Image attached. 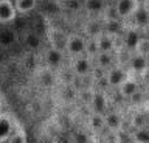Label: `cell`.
Segmentation results:
<instances>
[{
	"mask_svg": "<svg viewBox=\"0 0 149 143\" xmlns=\"http://www.w3.org/2000/svg\"><path fill=\"white\" fill-rule=\"evenodd\" d=\"M50 47H56V48H59V50H64L65 52V44H67V38H68V34H65L64 31H61L58 28H53V30H50Z\"/></svg>",
	"mask_w": 149,
	"mask_h": 143,
	"instance_id": "e0dca14e",
	"label": "cell"
},
{
	"mask_svg": "<svg viewBox=\"0 0 149 143\" xmlns=\"http://www.w3.org/2000/svg\"><path fill=\"white\" fill-rule=\"evenodd\" d=\"M6 143H28V138H26V132H25V129H23V128L20 126L16 132L13 134L11 137L8 138V142H6Z\"/></svg>",
	"mask_w": 149,
	"mask_h": 143,
	"instance_id": "7402d4cb",
	"label": "cell"
},
{
	"mask_svg": "<svg viewBox=\"0 0 149 143\" xmlns=\"http://www.w3.org/2000/svg\"><path fill=\"white\" fill-rule=\"evenodd\" d=\"M140 8V3L137 0H116L115 2V14L120 20L127 22L132 19V16L135 14Z\"/></svg>",
	"mask_w": 149,
	"mask_h": 143,
	"instance_id": "52a82bcc",
	"label": "cell"
},
{
	"mask_svg": "<svg viewBox=\"0 0 149 143\" xmlns=\"http://www.w3.org/2000/svg\"><path fill=\"white\" fill-rule=\"evenodd\" d=\"M93 45V53H116L118 52V47L121 45L120 42V36L107 33V31H102L101 34H98L95 39L90 40Z\"/></svg>",
	"mask_w": 149,
	"mask_h": 143,
	"instance_id": "6da1fadb",
	"label": "cell"
},
{
	"mask_svg": "<svg viewBox=\"0 0 149 143\" xmlns=\"http://www.w3.org/2000/svg\"><path fill=\"white\" fill-rule=\"evenodd\" d=\"M70 68H72V73L78 78H86L90 76L93 70H95V62H93V56H88V54H84V56L79 58H73L72 64H70Z\"/></svg>",
	"mask_w": 149,
	"mask_h": 143,
	"instance_id": "5b68a950",
	"label": "cell"
},
{
	"mask_svg": "<svg viewBox=\"0 0 149 143\" xmlns=\"http://www.w3.org/2000/svg\"><path fill=\"white\" fill-rule=\"evenodd\" d=\"M14 3H16L19 14H28L34 11L37 6V0H14Z\"/></svg>",
	"mask_w": 149,
	"mask_h": 143,
	"instance_id": "d6986e66",
	"label": "cell"
},
{
	"mask_svg": "<svg viewBox=\"0 0 149 143\" xmlns=\"http://www.w3.org/2000/svg\"><path fill=\"white\" fill-rule=\"evenodd\" d=\"M19 14L14 0H0V22L2 25H8L16 20Z\"/></svg>",
	"mask_w": 149,
	"mask_h": 143,
	"instance_id": "8fae6325",
	"label": "cell"
},
{
	"mask_svg": "<svg viewBox=\"0 0 149 143\" xmlns=\"http://www.w3.org/2000/svg\"><path fill=\"white\" fill-rule=\"evenodd\" d=\"M74 143H88V137L82 132H78L74 135Z\"/></svg>",
	"mask_w": 149,
	"mask_h": 143,
	"instance_id": "484cf974",
	"label": "cell"
},
{
	"mask_svg": "<svg viewBox=\"0 0 149 143\" xmlns=\"http://www.w3.org/2000/svg\"><path fill=\"white\" fill-rule=\"evenodd\" d=\"M0 128H2L0 142H2V143H6L8 138L11 137L19 128H20V124H19V121L16 120V117H13L11 114L2 112V115H0Z\"/></svg>",
	"mask_w": 149,
	"mask_h": 143,
	"instance_id": "ba28073f",
	"label": "cell"
},
{
	"mask_svg": "<svg viewBox=\"0 0 149 143\" xmlns=\"http://www.w3.org/2000/svg\"><path fill=\"white\" fill-rule=\"evenodd\" d=\"M130 25H134L135 28H138L140 31L148 30L149 28V11L140 5V8L135 11V14L132 16V19H130Z\"/></svg>",
	"mask_w": 149,
	"mask_h": 143,
	"instance_id": "2e32d148",
	"label": "cell"
},
{
	"mask_svg": "<svg viewBox=\"0 0 149 143\" xmlns=\"http://www.w3.org/2000/svg\"><path fill=\"white\" fill-rule=\"evenodd\" d=\"M88 124L93 131H101L102 128H106V120H104V115L102 114H92L90 120H88Z\"/></svg>",
	"mask_w": 149,
	"mask_h": 143,
	"instance_id": "44dd1931",
	"label": "cell"
},
{
	"mask_svg": "<svg viewBox=\"0 0 149 143\" xmlns=\"http://www.w3.org/2000/svg\"><path fill=\"white\" fill-rule=\"evenodd\" d=\"M93 62H95V68H101V70L107 72L109 68L118 64V52L116 53H93Z\"/></svg>",
	"mask_w": 149,
	"mask_h": 143,
	"instance_id": "9c48e42d",
	"label": "cell"
},
{
	"mask_svg": "<svg viewBox=\"0 0 149 143\" xmlns=\"http://www.w3.org/2000/svg\"><path fill=\"white\" fill-rule=\"evenodd\" d=\"M130 124H132L134 131H135V129L149 128V118H148V115L143 114V112H135L132 120H130Z\"/></svg>",
	"mask_w": 149,
	"mask_h": 143,
	"instance_id": "ffe728a7",
	"label": "cell"
},
{
	"mask_svg": "<svg viewBox=\"0 0 149 143\" xmlns=\"http://www.w3.org/2000/svg\"><path fill=\"white\" fill-rule=\"evenodd\" d=\"M90 106H92V110L95 114L104 115L106 112H109V100H107L104 92H101V90L93 92L90 96Z\"/></svg>",
	"mask_w": 149,
	"mask_h": 143,
	"instance_id": "4fadbf2b",
	"label": "cell"
},
{
	"mask_svg": "<svg viewBox=\"0 0 149 143\" xmlns=\"http://www.w3.org/2000/svg\"><path fill=\"white\" fill-rule=\"evenodd\" d=\"M141 6H143V8H146V10L149 11V0H148V2H144V3H143Z\"/></svg>",
	"mask_w": 149,
	"mask_h": 143,
	"instance_id": "83f0119b",
	"label": "cell"
},
{
	"mask_svg": "<svg viewBox=\"0 0 149 143\" xmlns=\"http://www.w3.org/2000/svg\"><path fill=\"white\" fill-rule=\"evenodd\" d=\"M64 50H59L56 47H48L44 53V61H45V67L56 70L64 64Z\"/></svg>",
	"mask_w": 149,
	"mask_h": 143,
	"instance_id": "30bf717a",
	"label": "cell"
},
{
	"mask_svg": "<svg viewBox=\"0 0 149 143\" xmlns=\"http://www.w3.org/2000/svg\"><path fill=\"white\" fill-rule=\"evenodd\" d=\"M140 92V82L137 76H130L129 80H126L123 84L118 87V93L121 98L124 100H130L134 95H137Z\"/></svg>",
	"mask_w": 149,
	"mask_h": 143,
	"instance_id": "5bb4252c",
	"label": "cell"
},
{
	"mask_svg": "<svg viewBox=\"0 0 149 143\" xmlns=\"http://www.w3.org/2000/svg\"><path fill=\"white\" fill-rule=\"evenodd\" d=\"M134 53H138V54H143V56L149 58V38L141 36V39H140V42H138Z\"/></svg>",
	"mask_w": 149,
	"mask_h": 143,
	"instance_id": "cb8c5ba5",
	"label": "cell"
},
{
	"mask_svg": "<svg viewBox=\"0 0 149 143\" xmlns=\"http://www.w3.org/2000/svg\"><path fill=\"white\" fill-rule=\"evenodd\" d=\"M126 66H127L132 76L144 78L149 73V58L143 56V54H138V53H129Z\"/></svg>",
	"mask_w": 149,
	"mask_h": 143,
	"instance_id": "277c9868",
	"label": "cell"
},
{
	"mask_svg": "<svg viewBox=\"0 0 149 143\" xmlns=\"http://www.w3.org/2000/svg\"><path fill=\"white\" fill-rule=\"evenodd\" d=\"M82 8L90 16H104L109 6H107L106 0H84Z\"/></svg>",
	"mask_w": 149,
	"mask_h": 143,
	"instance_id": "9a60e30c",
	"label": "cell"
},
{
	"mask_svg": "<svg viewBox=\"0 0 149 143\" xmlns=\"http://www.w3.org/2000/svg\"><path fill=\"white\" fill-rule=\"evenodd\" d=\"M130 76H132V75H130L127 66L118 62L116 66H113L112 68H109V70L104 73V81H106L107 87L118 90V87L123 84L126 80H129Z\"/></svg>",
	"mask_w": 149,
	"mask_h": 143,
	"instance_id": "3957f363",
	"label": "cell"
},
{
	"mask_svg": "<svg viewBox=\"0 0 149 143\" xmlns=\"http://www.w3.org/2000/svg\"><path fill=\"white\" fill-rule=\"evenodd\" d=\"M54 81H56V78H54V73L51 68L45 67L39 72V84L42 87H51L54 84Z\"/></svg>",
	"mask_w": 149,
	"mask_h": 143,
	"instance_id": "ac0fdd59",
	"label": "cell"
},
{
	"mask_svg": "<svg viewBox=\"0 0 149 143\" xmlns=\"http://www.w3.org/2000/svg\"><path fill=\"white\" fill-rule=\"evenodd\" d=\"M137 2L140 3V5H143V3H144V2H148V0H137Z\"/></svg>",
	"mask_w": 149,
	"mask_h": 143,
	"instance_id": "f546056e",
	"label": "cell"
},
{
	"mask_svg": "<svg viewBox=\"0 0 149 143\" xmlns=\"http://www.w3.org/2000/svg\"><path fill=\"white\" fill-rule=\"evenodd\" d=\"M132 137L135 138L137 143H149V128L135 129L132 132Z\"/></svg>",
	"mask_w": 149,
	"mask_h": 143,
	"instance_id": "603a6c76",
	"label": "cell"
},
{
	"mask_svg": "<svg viewBox=\"0 0 149 143\" xmlns=\"http://www.w3.org/2000/svg\"><path fill=\"white\" fill-rule=\"evenodd\" d=\"M116 143H137V142H135V138L130 134V135H126V137H118L116 138Z\"/></svg>",
	"mask_w": 149,
	"mask_h": 143,
	"instance_id": "4316f807",
	"label": "cell"
},
{
	"mask_svg": "<svg viewBox=\"0 0 149 143\" xmlns=\"http://www.w3.org/2000/svg\"><path fill=\"white\" fill-rule=\"evenodd\" d=\"M25 44H26L28 48L36 50V48H39V45H40V39L37 38L34 33H28V34L25 36Z\"/></svg>",
	"mask_w": 149,
	"mask_h": 143,
	"instance_id": "d4e9b609",
	"label": "cell"
},
{
	"mask_svg": "<svg viewBox=\"0 0 149 143\" xmlns=\"http://www.w3.org/2000/svg\"><path fill=\"white\" fill-rule=\"evenodd\" d=\"M104 120H106V128L109 129L110 132L118 134L123 131L124 126V118L118 110H109V112L104 114Z\"/></svg>",
	"mask_w": 149,
	"mask_h": 143,
	"instance_id": "7c38bea8",
	"label": "cell"
},
{
	"mask_svg": "<svg viewBox=\"0 0 149 143\" xmlns=\"http://www.w3.org/2000/svg\"><path fill=\"white\" fill-rule=\"evenodd\" d=\"M88 53V40L81 33H70L65 44V54L70 58H79Z\"/></svg>",
	"mask_w": 149,
	"mask_h": 143,
	"instance_id": "7a4b0ae2",
	"label": "cell"
},
{
	"mask_svg": "<svg viewBox=\"0 0 149 143\" xmlns=\"http://www.w3.org/2000/svg\"><path fill=\"white\" fill-rule=\"evenodd\" d=\"M144 92H146V95H148V100H149V82H148V86H146V90H144Z\"/></svg>",
	"mask_w": 149,
	"mask_h": 143,
	"instance_id": "f1b7e54d",
	"label": "cell"
},
{
	"mask_svg": "<svg viewBox=\"0 0 149 143\" xmlns=\"http://www.w3.org/2000/svg\"><path fill=\"white\" fill-rule=\"evenodd\" d=\"M141 33L138 28H135L134 25H126V28L123 31V34L120 36V42H121V48L127 53H134L137 45L141 39Z\"/></svg>",
	"mask_w": 149,
	"mask_h": 143,
	"instance_id": "8992f818",
	"label": "cell"
}]
</instances>
